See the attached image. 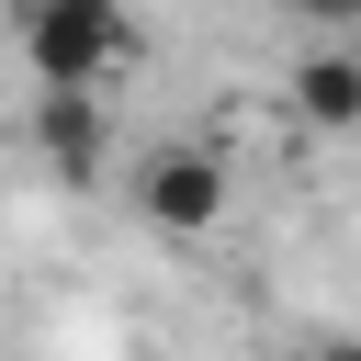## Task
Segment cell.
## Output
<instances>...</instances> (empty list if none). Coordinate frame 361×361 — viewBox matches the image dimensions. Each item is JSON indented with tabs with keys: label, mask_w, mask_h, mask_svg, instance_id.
<instances>
[{
	"label": "cell",
	"mask_w": 361,
	"mask_h": 361,
	"mask_svg": "<svg viewBox=\"0 0 361 361\" xmlns=\"http://www.w3.org/2000/svg\"><path fill=\"white\" fill-rule=\"evenodd\" d=\"M293 23H316V34H361V0H282Z\"/></svg>",
	"instance_id": "cell-5"
},
{
	"label": "cell",
	"mask_w": 361,
	"mask_h": 361,
	"mask_svg": "<svg viewBox=\"0 0 361 361\" xmlns=\"http://www.w3.org/2000/svg\"><path fill=\"white\" fill-rule=\"evenodd\" d=\"M34 158L56 180H102L113 169V113L102 90H34Z\"/></svg>",
	"instance_id": "cell-3"
},
{
	"label": "cell",
	"mask_w": 361,
	"mask_h": 361,
	"mask_svg": "<svg viewBox=\"0 0 361 361\" xmlns=\"http://www.w3.org/2000/svg\"><path fill=\"white\" fill-rule=\"evenodd\" d=\"M11 34H23V68L45 90H113L135 68L124 0H11Z\"/></svg>",
	"instance_id": "cell-1"
},
{
	"label": "cell",
	"mask_w": 361,
	"mask_h": 361,
	"mask_svg": "<svg viewBox=\"0 0 361 361\" xmlns=\"http://www.w3.org/2000/svg\"><path fill=\"white\" fill-rule=\"evenodd\" d=\"M305 361H361V338H316V350H305Z\"/></svg>",
	"instance_id": "cell-6"
},
{
	"label": "cell",
	"mask_w": 361,
	"mask_h": 361,
	"mask_svg": "<svg viewBox=\"0 0 361 361\" xmlns=\"http://www.w3.org/2000/svg\"><path fill=\"white\" fill-rule=\"evenodd\" d=\"M293 113L316 135H361V34H338V45H316L293 68Z\"/></svg>",
	"instance_id": "cell-4"
},
{
	"label": "cell",
	"mask_w": 361,
	"mask_h": 361,
	"mask_svg": "<svg viewBox=\"0 0 361 361\" xmlns=\"http://www.w3.org/2000/svg\"><path fill=\"white\" fill-rule=\"evenodd\" d=\"M135 214H147L158 237H203V226L226 214V158H214V147H158V158L135 169Z\"/></svg>",
	"instance_id": "cell-2"
}]
</instances>
